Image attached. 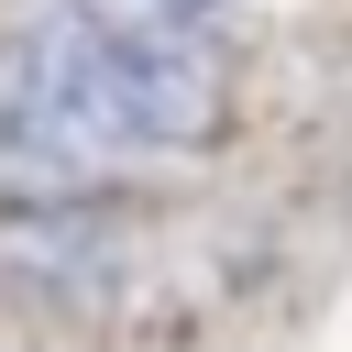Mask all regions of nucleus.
<instances>
[{
	"mask_svg": "<svg viewBox=\"0 0 352 352\" xmlns=\"http://www.w3.org/2000/svg\"><path fill=\"white\" fill-rule=\"evenodd\" d=\"M231 110V0H33L0 44V143L110 165L209 143Z\"/></svg>",
	"mask_w": 352,
	"mask_h": 352,
	"instance_id": "1",
	"label": "nucleus"
}]
</instances>
